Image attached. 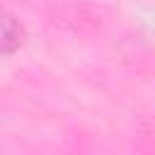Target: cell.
<instances>
[{"label":"cell","mask_w":155,"mask_h":155,"mask_svg":"<svg viewBox=\"0 0 155 155\" xmlns=\"http://www.w3.org/2000/svg\"><path fill=\"white\" fill-rule=\"evenodd\" d=\"M27 39L24 24L15 12H10L5 5H0V56H10L22 48Z\"/></svg>","instance_id":"6da1fadb"}]
</instances>
